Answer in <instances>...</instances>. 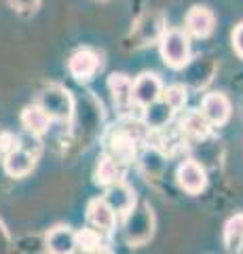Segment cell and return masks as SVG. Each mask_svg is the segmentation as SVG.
<instances>
[{
    "instance_id": "24",
    "label": "cell",
    "mask_w": 243,
    "mask_h": 254,
    "mask_svg": "<svg viewBox=\"0 0 243 254\" xmlns=\"http://www.w3.org/2000/svg\"><path fill=\"white\" fill-rule=\"evenodd\" d=\"M231 41H233V49H235V53H237L239 58L243 60V21L239 23L237 28L233 30V36H231Z\"/></svg>"
},
{
    "instance_id": "8",
    "label": "cell",
    "mask_w": 243,
    "mask_h": 254,
    "mask_svg": "<svg viewBox=\"0 0 243 254\" xmlns=\"http://www.w3.org/2000/svg\"><path fill=\"white\" fill-rule=\"evenodd\" d=\"M184 28L194 38H207L216 28V15L207 6H193L184 17Z\"/></svg>"
},
{
    "instance_id": "16",
    "label": "cell",
    "mask_w": 243,
    "mask_h": 254,
    "mask_svg": "<svg viewBox=\"0 0 243 254\" xmlns=\"http://www.w3.org/2000/svg\"><path fill=\"white\" fill-rule=\"evenodd\" d=\"M49 123H51L49 115H47L38 104H32V106L23 108V113H21V125L26 127L28 133H32V136H36V138L43 136V133L49 129Z\"/></svg>"
},
{
    "instance_id": "7",
    "label": "cell",
    "mask_w": 243,
    "mask_h": 254,
    "mask_svg": "<svg viewBox=\"0 0 243 254\" xmlns=\"http://www.w3.org/2000/svg\"><path fill=\"white\" fill-rule=\"evenodd\" d=\"M68 70L78 83L91 81L96 72L99 70V58L96 51L91 49H78L76 53L70 55L68 60Z\"/></svg>"
},
{
    "instance_id": "27",
    "label": "cell",
    "mask_w": 243,
    "mask_h": 254,
    "mask_svg": "<svg viewBox=\"0 0 243 254\" xmlns=\"http://www.w3.org/2000/svg\"><path fill=\"white\" fill-rule=\"evenodd\" d=\"M241 248H243V242H241Z\"/></svg>"
},
{
    "instance_id": "15",
    "label": "cell",
    "mask_w": 243,
    "mask_h": 254,
    "mask_svg": "<svg viewBox=\"0 0 243 254\" xmlns=\"http://www.w3.org/2000/svg\"><path fill=\"white\" fill-rule=\"evenodd\" d=\"M174 113L176 110L163 98H159L156 102H152V104H148L144 108V123H146L148 129H163V127L171 121Z\"/></svg>"
},
{
    "instance_id": "25",
    "label": "cell",
    "mask_w": 243,
    "mask_h": 254,
    "mask_svg": "<svg viewBox=\"0 0 243 254\" xmlns=\"http://www.w3.org/2000/svg\"><path fill=\"white\" fill-rule=\"evenodd\" d=\"M89 254H114V250L110 248V246H104V244H101V246H97V248L93 250V252H89Z\"/></svg>"
},
{
    "instance_id": "10",
    "label": "cell",
    "mask_w": 243,
    "mask_h": 254,
    "mask_svg": "<svg viewBox=\"0 0 243 254\" xmlns=\"http://www.w3.org/2000/svg\"><path fill=\"white\" fill-rule=\"evenodd\" d=\"M87 220L99 233H112V229L116 225V214L104 197L101 199L97 197V199H91L87 203Z\"/></svg>"
},
{
    "instance_id": "11",
    "label": "cell",
    "mask_w": 243,
    "mask_h": 254,
    "mask_svg": "<svg viewBox=\"0 0 243 254\" xmlns=\"http://www.w3.org/2000/svg\"><path fill=\"white\" fill-rule=\"evenodd\" d=\"M104 199L114 210V214H123L125 216V214H127L133 205L138 203V195L129 185H125V182L121 180V182H116V185L108 187Z\"/></svg>"
},
{
    "instance_id": "14",
    "label": "cell",
    "mask_w": 243,
    "mask_h": 254,
    "mask_svg": "<svg viewBox=\"0 0 243 254\" xmlns=\"http://www.w3.org/2000/svg\"><path fill=\"white\" fill-rule=\"evenodd\" d=\"M96 182L99 187H112L116 182H121L123 178V172H121V163L116 161L114 157H110L108 153L99 155L97 157V163H96Z\"/></svg>"
},
{
    "instance_id": "21",
    "label": "cell",
    "mask_w": 243,
    "mask_h": 254,
    "mask_svg": "<svg viewBox=\"0 0 243 254\" xmlns=\"http://www.w3.org/2000/svg\"><path fill=\"white\" fill-rule=\"evenodd\" d=\"M142 168L148 174V178H150V176H159V174L163 172V168H165V157H163L159 150L148 148L146 153L142 155Z\"/></svg>"
},
{
    "instance_id": "18",
    "label": "cell",
    "mask_w": 243,
    "mask_h": 254,
    "mask_svg": "<svg viewBox=\"0 0 243 254\" xmlns=\"http://www.w3.org/2000/svg\"><path fill=\"white\" fill-rule=\"evenodd\" d=\"M131 85H133V81L123 72H114L108 78V89H110L112 100L119 106H125L131 102Z\"/></svg>"
},
{
    "instance_id": "22",
    "label": "cell",
    "mask_w": 243,
    "mask_h": 254,
    "mask_svg": "<svg viewBox=\"0 0 243 254\" xmlns=\"http://www.w3.org/2000/svg\"><path fill=\"white\" fill-rule=\"evenodd\" d=\"M161 98L165 100L174 110H180V108H184L186 100H188L186 87H184V85H171V87H167V89H163Z\"/></svg>"
},
{
    "instance_id": "17",
    "label": "cell",
    "mask_w": 243,
    "mask_h": 254,
    "mask_svg": "<svg viewBox=\"0 0 243 254\" xmlns=\"http://www.w3.org/2000/svg\"><path fill=\"white\" fill-rule=\"evenodd\" d=\"M209 123L207 119L203 117L199 110H193V113H188L184 119H182V131L186 133L188 138L193 140H203L209 136Z\"/></svg>"
},
{
    "instance_id": "26",
    "label": "cell",
    "mask_w": 243,
    "mask_h": 254,
    "mask_svg": "<svg viewBox=\"0 0 243 254\" xmlns=\"http://www.w3.org/2000/svg\"><path fill=\"white\" fill-rule=\"evenodd\" d=\"M4 157V153H2V146H0V159H2Z\"/></svg>"
},
{
    "instance_id": "12",
    "label": "cell",
    "mask_w": 243,
    "mask_h": 254,
    "mask_svg": "<svg viewBox=\"0 0 243 254\" xmlns=\"http://www.w3.org/2000/svg\"><path fill=\"white\" fill-rule=\"evenodd\" d=\"M136 153H138L136 138H133V133H129V131L121 129L108 140V155L114 157L121 165L131 163L133 159H136Z\"/></svg>"
},
{
    "instance_id": "23",
    "label": "cell",
    "mask_w": 243,
    "mask_h": 254,
    "mask_svg": "<svg viewBox=\"0 0 243 254\" xmlns=\"http://www.w3.org/2000/svg\"><path fill=\"white\" fill-rule=\"evenodd\" d=\"M11 250H13L11 235L6 231V225L0 220V254H11Z\"/></svg>"
},
{
    "instance_id": "5",
    "label": "cell",
    "mask_w": 243,
    "mask_h": 254,
    "mask_svg": "<svg viewBox=\"0 0 243 254\" xmlns=\"http://www.w3.org/2000/svg\"><path fill=\"white\" fill-rule=\"evenodd\" d=\"M231 100L226 98L224 93L220 91H211V93H205L201 100V108L199 113L207 119L209 125L214 127H222L226 121L231 119Z\"/></svg>"
},
{
    "instance_id": "20",
    "label": "cell",
    "mask_w": 243,
    "mask_h": 254,
    "mask_svg": "<svg viewBox=\"0 0 243 254\" xmlns=\"http://www.w3.org/2000/svg\"><path fill=\"white\" fill-rule=\"evenodd\" d=\"M74 242H76V250H83L87 254L104 244L101 242V233L97 229H81V231L74 233Z\"/></svg>"
},
{
    "instance_id": "3",
    "label": "cell",
    "mask_w": 243,
    "mask_h": 254,
    "mask_svg": "<svg viewBox=\"0 0 243 254\" xmlns=\"http://www.w3.org/2000/svg\"><path fill=\"white\" fill-rule=\"evenodd\" d=\"M38 106H41L51 121H70L74 115V100L70 91L61 85H49L45 87L38 95Z\"/></svg>"
},
{
    "instance_id": "1",
    "label": "cell",
    "mask_w": 243,
    "mask_h": 254,
    "mask_svg": "<svg viewBox=\"0 0 243 254\" xmlns=\"http://www.w3.org/2000/svg\"><path fill=\"white\" fill-rule=\"evenodd\" d=\"M154 233V212L150 203H136L125 214L123 235L129 246H144Z\"/></svg>"
},
{
    "instance_id": "13",
    "label": "cell",
    "mask_w": 243,
    "mask_h": 254,
    "mask_svg": "<svg viewBox=\"0 0 243 254\" xmlns=\"http://www.w3.org/2000/svg\"><path fill=\"white\" fill-rule=\"evenodd\" d=\"M45 246H47V252L49 254H74L76 252L74 231L64 225L53 227L45 237Z\"/></svg>"
},
{
    "instance_id": "6",
    "label": "cell",
    "mask_w": 243,
    "mask_h": 254,
    "mask_svg": "<svg viewBox=\"0 0 243 254\" xmlns=\"http://www.w3.org/2000/svg\"><path fill=\"white\" fill-rule=\"evenodd\" d=\"M176 178H178L180 189H182L184 193H188V195H199L201 190L207 187L205 168H203L201 163L194 161V159H188V161L178 165Z\"/></svg>"
},
{
    "instance_id": "9",
    "label": "cell",
    "mask_w": 243,
    "mask_h": 254,
    "mask_svg": "<svg viewBox=\"0 0 243 254\" xmlns=\"http://www.w3.org/2000/svg\"><path fill=\"white\" fill-rule=\"evenodd\" d=\"M4 172L9 174L11 178H23V176H28L30 172L34 170V165H36V155L34 153H30L28 148H23L21 144H17L13 150H9L4 157Z\"/></svg>"
},
{
    "instance_id": "2",
    "label": "cell",
    "mask_w": 243,
    "mask_h": 254,
    "mask_svg": "<svg viewBox=\"0 0 243 254\" xmlns=\"http://www.w3.org/2000/svg\"><path fill=\"white\" fill-rule=\"evenodd\" d=\"M159 47H161V58L169 68L184 70V66L191 62V41H188V34L184 30L178 28L163 30L159 38Z\"/></svg>"
},
{
    "instance_id": "4",
    "label": "cell",
    "mask_w": 243,
    "mask_h": 254,
    "mask_svg": "<svg viewBox=\"0 0 243 254\" xmlns=\"http://www.w3.org/2000/svg\"><path fill=\"white\" fill-rule=\"evenodd\" d=\"M161 93H163V81L154 72H142L131 85V102L142 108L156 102L161 98Z\"/></svg>"
},
{
    "instance_id": "19",
    "label": "cell",
    "mask_w": 243,
    "mask_h": 254,
    "mask_svg": "<svg viewBox=\"0 0 243 254\" xmlns=\"http://www.w3.org/2000/svg\"><path fill=\"white\" fill-rule=\"evenodd\" d=\"M243 242V214H235L224 225V246L229 252H237Z\"/></svg>"
}]
</instances>
